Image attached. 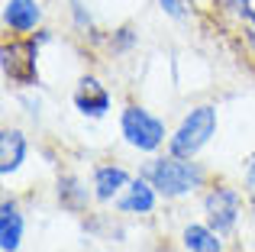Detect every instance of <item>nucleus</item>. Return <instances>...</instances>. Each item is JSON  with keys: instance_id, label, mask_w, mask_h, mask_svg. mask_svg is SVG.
I'll use <instances>...</instances> for the list:
<instances>
[{"instance_id": "nucleus-9", "label": "nucleus", "mask_w": 255, "mask_h": 252, "mask_svg": "<svg viewBox=\"0 0 255 252\" xmlns=\"http://www.w3.org/2000/svg\"><path fill=\"white\" fill-rule=\"evenodd\" d=\"M132 181V175L117 162H104L94 165L91 171V188H94V201L97 204H117V197L126 191V184Z\"/></svg>"}, {"instance_id": "nucleus-1", "label": "nucleus", "mask_w": 255, "mask_h": 252, "mask_svg": "<svg viewBox=\"0 0 255 252\" xmlns=\"http://www.w3.org/2000/svg\"><path fill=\"white\" fill-rule=\"evenodd\" d=\"M139 175H145L152 181V188L165 197V201H181V197L200 194L210 184V171L197 162V158H181V155H152L149 162L139 168Z\"/></svg>"}, {"instance_id": "nucleus-11", "label": "nucleus", "mask_w": 255, "mask_h": 252, "mask_svg": "<svg viewBox=\"0 0 255 252\" xmlns=\"http://www.w3.org/2000/svg\"><path fill=\"white\" fill-rule=\"evenodd\" d=\"M26 158H29V139H26V132L16 129V126H3L0 129V175L3 178L16 175L26 165Z\"/></svg>"}, {"instance_id": "nucleus-18", "label": "nucleus", "mask_w": 255, "mask_h": 252, "mask_svg": "<svg viewBox=\"0 0 255 252\" xmlns=\"http://www.w3.org/2000/svg\"><path fill=\"white\" fill-rule=\"evenodd\" d=\"M246 188H255V158L246 165Z\"/></svg>"}, {"instance_id": "nucleus-14", "label": "nucleus", "mask_w": 255, "mask_h": 252, "mask_svg": "<svg viewBox=\"0 0 255 252\" xmlns=\"http://www.w3.org/2000/svg\"><path fill=\"white\" fill-rule=\"evenodd\" d=\"M68 13H71V26H75L81 36H91V32L97 29L94 13H91V6H87L84 0H68Z\"/></svg>"}, {"instance_id": "nucleus-17", "label": "nucleus", "mask_w": 255, "mask_h": 252, "mask_svg": "<svg viewBox=\"0 0 255 252\" xmlns=\"http://www.w3.org/2000/svg\"><path fill=\"white\" fill-rule=\"evenodd\" d=\"M191 10H204V13H217L220 10V0H187Z\"/></svg>"}, {"instance_id": "nucleus-8", "label": "nucleus", "mask_w": 255, "mask_h": 252, "mask_svg": "<svg viewBox=\"0 0 255 252\" xmlns=\"http://www.w3.org/2000/svg\"><path fill=\"white\" fill-rule=\"evenodd\" d=\"M158 201H162V194L152 188L149 178L132 175V181L126 184V191L117 197V210L126 214V217H149V214H155Z\"/></svg>"}, {"instance_id": "nucleus-3", "label": "nucleus", "mask_w": 255, "mask_h": 252, "mask_svg": "<svg viewBox=\"0 0 255 252\" xmlns=\"http://www.w3.org/2000/svg\"><path fill=\"white\" fill-rule=\"evenodd\" d=\"M217 126H220L217 107H213V104H197V107H191L178 120V126L171 129L165 149H168L171 155H181V158H197L200 152L210 145V139L217 136Z\"/></svg>"}, {"instance_id": "nucleus-7", "label": "nucleus", "mask_w": 255, "mask_h": 252, "mask_svg": "<svg viewBox=\"0 0 255 252\" xmlns=\"http://www.w3.org/2000/svg\"><path fill=\"white\" fill-rule=\"evenodd\" d=\"M42 0H3L0 6V23L10 36H32L36 29H42Z\"/></svg>"}, {"instance_id": "nucleus-15", "label": "nucleus", "mask_w": 255, "mask_h": 252, "mask_svg": "<svg viewBox=\"0 0 255 252\" xmlns=\"http://www.w3.org/2000/svg\"><path fill=\"white\" fill-rule=\"evenodd\" d=\"M107 45H110L117 55H126V52H132L139 45V32L132 29V26H120V29H113L110 36H107Z\"/></svg>"}, {"instance_id": "nucleus-12", "label": "nucleus", "mask_w": 255, "mask_h": 252, "mask_svg": "<svg viewBox=\"0 0 255 252\" xmlns=\"http://www.w3.org/2000/svg\"><path fill=\"white\" fill-rule=\"evenodd\" d=\"M55 201H58V207L68 210V214H84L94 201V188H87V181L78 178L75 171H65L55 181Z\"/></svg>"}, {"instance_id": "nucleus-2", "label": "nucleus", "mask_w": 255, "mask_h": 252, "mask_svg": "<svg viewBox=\"0 0 255 252\" xmlns=\"http://www.w3.org/2000/svg\"><path fill=\"white\" fill-rule=\"evenodd\" d=\"M168 136L171 129L165 126V120L142 104H126L120 110V139L139 155H158L168 145Z\"/></svg>"}, {"instance_id": "nucleus-16", "label": "nucleus", "mask_w": 255, "mask_h": 252, "mask_svg": "<svg viewBox=\"0 0 255 252\" xmlns=\"http://www.w3.org/2000/svg\"><path fill=\"white\" fill-rule=\"evenodd\" d=\"M158 3V10L165 13V16L168 19H187V13H191V3H187V0H155Z\"/></svg>"}, {"instance_id": "nucleus-6", "label": "nucleus", "mask_w": 255, "mask_h": 252, "mask_svg": "<svg viewBox=\"0 0 255 252\" xmlns=\"http://www.w3.org/2000/svg\"><path fill=\"white\" fill-rule=\"evenodd\" d=\"M71 104L84 120H104L113 110V94L97 75H81L71 91Z\"/></svg>"}, {"instance_id": "nucleus-10", "label": "nucleus", "mask_w": 255, "mask_h": 252, "mask_svg": "<svg viewBox=\"0 0 255 252\" xmlns=\"http://www.w3.org/2000/svg\"><path fill=\"white\" fill-rule=\"evenodd\" d=\"M26 236V217L13 194L0 201V252H19Z\"/></svg>"}, {"instance_id": "nucleus-4", "label": "nucleus", "mask_w": 255, "mask_h": 252, "mask_svg": "<svg viewBox=\"0 0 255 252\" xmlns=\"http://www.w3.org/2000/svg\"><path fill=\"white\" fill-rule=\"evenodd\" d=\"M0 71L13 88L39 84V42L36 36H10L0 45Z\"/></svg>"}, {"instance_id": "nucleus-13", "label": "nucleus", "mask_w": 255, "mask_h": 252, "mask_svg": "<svg viewBox=\"0 0 255 252\" xmlns=\"http://www.w3.org/2000/svg\"><path fill=\"white\" fill-rule=\"evenodd\" d=\"M181 246L187 252H223L226 243L207 220H197V223H184V230H181Z\"/></svg>"}, {"instance_id": "nucleus-5", "label": "nucleus", "mask_w": 255, "mask_h": 252, "mask_svg": "<svg viewBox=\"0 0 255 252\" xmlns=\"http://www.w3.org/2000/svg\"><path fill=\"white\" fill-rule=\"evenodd\" d=\"M200 210H204V220L220 236H230L239 227V217H243V194L230 181H213L207 184L204 197H200Z\"/></svg>"}]
</instances>
